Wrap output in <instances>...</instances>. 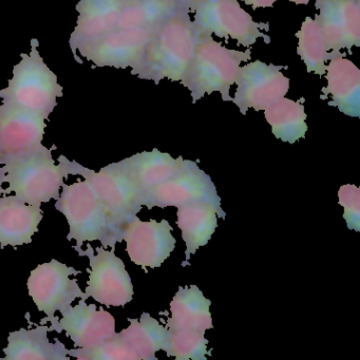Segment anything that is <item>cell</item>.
<instances>
[{
    "instance_id": "obj_4",
    "label": "cell",
    "mask_w": 360,
    "mask_h": 360,
    "mask_svg": "<svg viewBox=\"0 0 360 360\" xmlns=\"http://www.w3.org/2000/svg\"><path fill=\"white\" fill-rule=\"evenodd\" d=\"M250 58V49H227L212 35L199 31L193 60L181 83L191 91L193 104L214 92H219L224 102H231V87L235 84L238 69L242 62Z\"/></svg>"
},
{
    "instance_id": "obj_20",
    "label": "cell",
    "mask_w": 360,
    "mask_h": 360,
    "mask_svg": "<svg viewBox=\"0 0 360 360\" xmlns=\"http://www.w3.org/2000/svg\"><path fill=\"white\" fill-rule=\"evenodd\" d=\"M49 326L39 324L32 330L20 328L10 333L8 345L4 349L3 360H69L68 349L64 343L56 339H48Z\"/></svg>"
},
{
    "instance_id": "obj_15",
    "label": "cell",
    "mask_w": 360,
    "mask_h": 360,
    "mask_svg": "<svg viewBox=\"0 0 360 360\" xmlns=\"http://www.w3.org/2000/svg\"><path fill=\"white\" fill-rule=\"evenodd\" d=\"M315 7L328 51L360 47V0H316Z\"/></svg>"
},
{
    "instance_id": "obj_14",
    "label": "cell",
    "mask_w": 360,
    "mask_h": 360,
    "mask_svg": "<svg viewBox=\"0 0 360 360\" xmlns=\"http://www.w3.org/2000/svg\"><path fill=\"white\" fill-rule=\"evenodd\" d=\"M172 231L167 220L144 222L134 217L126 225L123 236L130 260L143 269L161 266L176 248Z\"/></svg>"
},
{
    "instance_id": "obj_6",
    "label": "cell",
    "mask_w": 360,
    "mask_h": 360,
    "mask_svg": "<svg viewBox=\"0 0 360 360\" xmlns=\"http://www.w3.org/2000/svg\"><path fill=\"white\" fill-rule=\"evenodd\" d=\"M195 13L193 25L202 33L217 35L221 39H235L238 46L252 47L259 39L271 44L269 22H257L242 9L237 0H197L191 8Z\"/></svg>"
},
{
    "instance_id": "obj_22",
    "label": "cell",
    "mask_w": 360,
    "mask_h": 360,
    "mask_svg": "<svg viewBox=\"0 0 360 360\" xmlns=\"http://www.w3.org/2000/svg\"><path fill=\"white\" fill-rule=\"evenodd\" d=\"M212 301L204 297L197 285L179 288L178 292L170 303L172 317L166 328L197 330L205 333L214 328L210 307Z\"/></svg>"
},
{
    "instance_id": "obj_3",
    "label": "cell",
    "mask_w": 360,
    "mask_h": 360,
    "mask_svg": "<svg viewBox=\"0 0 360 360\" xmlns=\"http://www.w3.org/2000/svg\"><path fill=\"white\" fill-rule=\"evenodd\" d=\"M56 208L68 221L67 240L77 241L73 248L77 252L84 242L100 241L104 248H115L123 241L125 229L115 222L87 180L64 183Z\"/></svg>"
},
{
    "instance_id": "obj_33",
    "label": "cell",
    "mask_w": 360,
    "mask_h": 360,
    "mask_svg": "<svg viewBox=\"0 0 360 360\" xmlns=\"http://www.w3.org/2000/svg\"><path fill=\"white\" fill-rule=\"evenodd\" d=\"M172 1L183 6V7L187 8V9H189V11H191V6H193L197 0H172Z\"/></svg>"
},
{
    "instance_id": "obj_11",
    "label": "cell",
    "mask_w": 360,
    "mask_h": 360,
    "mask_svg": "<svg viewBox=\"0 0 360 360\" xmlns=\"http://www.w3.org/2000/svg\"><path fill=\"white\" fill-rule=\"evenodd\" d=\"M117 224L125 229L142 210V193L123 163L109 164L98 172L89 169L84 176Z\"/></svg>"
},
{
    "instance_id": "obj_19",
    "label": "cell",
    "mask_w": 360,
    "mask_h": 360,
    "mask_svg": "<svg viewBox=\"0 0 360 360\" xmlns=\"http://www.w3.org/2000/svg\"><path fill=\"white\" fill-rule=\"evenodd\" d=\"M41 220V206L29 205L16 195L0 198V248L30 244Z\"/></svg>"
},
{
    "instance_id": "obj_10",
    "label": "cell",
    "mask_w": 360,
    "mask_h": 360,
    "mask_svg": "<svg viewBox=\"0 0 360 360\" xmlns=\"http://www.w3.org/2000/svg\"><path fill=\"white\" fill-rule=\"evenodd\" d=\"M288 66L265 64L261 60L240 66L235 84L237 91L231 102L246 115L250 108L262 111L288 94L290 79L281 72Z\"/></svg>"
},
{
    "instance_id": "obj_35",
    "label": "cell",
    "mask_w": 360,
    "mask_h": 360,
    "mask_svg": "<svg viewBox=\"0 0 360 360\" xmlns=\"http://www.w3.org/2000/svg\"><path fill=\"white\" fill-rule=\"evenodd\" d=\"M0 159H1V157H0Z\"/></svg>"
},
{
    "instance_id": "obj_9",
    "label": "cell",
    "mask_w": 360,
    "mask_h": 360,
    "mask_svg": "<svg viewBox=\"0 0 360 360\" xmlns=\"http://www.w3.org/2000/svg\"><path fill=\"white\" fill-rule=\"evenodd\" d=\"M81 257L89 258L90 269L86 295L106 307H124L134 298L131 278L126 271L123 260L115 256V248H94L88 244L87 250L79 252Z\"/></svg>"
},
{
    "instance_id": "obj_1",
    "label": "cell",
    "mask_w": 360,
    "mask_h": 360,
    "mask_svg": "<svg viewBox=\"0 0 360 360\" xmlns=\"http://www.w3.org/2000/svg\"><path fill=\"white\" fill-rule=\"evenodd\" d=\"M189 14L188 9L181 10L155 28L140 63L131 69L132 75L155 84L164 79H184L199 33Z\"/></svg>"
},
{
    "instance_id": "obj_17",
    "label": "cell",
    "mask_w": 360,
    "mask_h": 360,
    "mask_svg": "<svg viewBox=\"0 0 360 360\" xmlns=\"http://www.w3.org/2000/svg\"><path fill=\"white\" fill-rule=\"evenodd\" d=\"M128 0H81L77 4V25L69 39L75 60L79 64L83 60L77 56V49L96 41L98 37L117 29L120 16Z\"/></svg>"
},
{
    "instance_id": "obj_27",
    "label": "cell",
    "mask_w": 360,
    "mask_h": 360,
    "mask_svg": "<svg viewBox=\"0 0 360 360\" xmlns=\"http://www.w3.org/2000/svg\"><path fill=\"white\" fill-rule=\"evenodd\" d=\"M296 37H298L297 53L304 62L307 72L323 77L326 60L334 56L335 51H328L317 18H305Z\"/></svg>"
},
{
    "instance_id": "obj_29",
    "label": "cell",
    "mask_w": 360,
    "mask_h": 360,
    "mask_svg": "<svg viewBox=\"0 0 360 360\" xmlns=\"http://www.w3.org/2000/svg\"><path fill=\"white\" fill-rule=\"evenodd\" d=\"M68 355L81 360H140L138 355L122 340L119 333L92 349L77 347L68 349Z\"/></svg>"
},
{
    "instance_id": "obj_30",
    "label": "cell",
    "mask_w": 360,
    "mask_h": 360,
    "mask_svg": "<svg viewBox=\"0 0 360 360\" xmlns=\"http://www.w3.org/2000/svg\"><path fill=\"white\" fill-rule=\"evenodd\" d=\"M339 204L343 207V218L347 227L360 231V189L355 185L347 184L338 191Z\"/></svg>"
},
{
    "instance_id": "obj_21",
    "label": "cell",
    "mask_w": 360,
    "mask_h": 360,
    "mask_svg": "<svg viewBox=\"0 0 360 360\" xmlns=\"http://www.w3.org/2000/svg\"><path fill=\"white\" fill-rule=\"evenodd\" d=\"M176 224L182 231V238L186 244V262L191 255L206 245L218 227V210L207 202L187 204L178 207Z\"/></svg>"
},
{
    "instance_id": "obj_25",
    "label": "cell",
    "mask_w": 360,
    "mask_h": 360,
    "mask_svg": "<svg viewBox=\"0 0 360 360\" xmlns=\"http://www.w3.org/2000/svg\"><path fill=\"white\" fill-rule=\"evenodd\" d=\"M265 119L271 125L276 138L283 142H297L305 138L307 115L302 103L290 100L285 96L264 110Z\"/></svg>"
},
{
    "instance_id": "obj_23",
    "label": "cell",
    "mask_w": 360,
    "mask_h": 360,
    "mask_svg": "<svg viewBox=\"0 0 360 360\" xmlns=\"http://www.w3.org/2000/svg\"><path fill=\"white\" fill-rule=\"evenodd\" d=\"M181 158V157H180ZM180 158L174 159L168 153L153 149L123 160L124 167L129 174L141 193L169 180L179 168Z\"/></svg>"
},
{
    "instance_id": "obj_31",
    "label": "cell",
    "mask_w": 360,
    "mask_h": 360,
    "mask_svg": "<svg viewBox=\"0 0 360 360\" xmlns=\"http://www.w3.org/2000/svg\"><path fill=\"white\" fill-rule=\"evenodd\" d=\"M242 1L256 10L259 8H271L278 0H242Z\"/></svg>"
},
{
    "instance_id": "obj_26",
    "label": "cell",
    "mask_w": 360,
    "mask_h": 360,
    "mask_svg": "<svg viewBox=\"0 0 360 360\" xmlns=\"http://www.w3.org/2000/svg\"><path fill=\"white\" fill-rule=\"evenodd\" d=\"M183 9L187 8L172 0H128L120 16L117 28H155Z\"/></svg>"
},
{
    "instance_id": "obj_13",
    "label": "cell",
    "mask_w": 360,
    "mask_h": 360,
    "mask_svg": "<svg viewBox=\"0 0 360 360\" xmlns=\"http://www.w3.org/2000/svg\"><path fill=\"white\" fill-rule=\"evenodd\" d=\"M45 121L41 115L27 109L6 103L0 105V165L41 148Z\"/></svg>"
},
{
    "instance_id": "obj_24",
    "label": "cell",
    "mask_w": 360,
    "mask_h": 360,
    "mask_svg": "<svg viewBox=\"0 0 360 360\" xmlns=\"http://www.w3.org/2000/svg\"><path fill=\"white\" fill-rule=\"evenodd\" d=\"M130 326L119 333L122 340L143 360H157L155 354L163 349L167 339V328L148 313L140 319L129 318Z\"/></svg>"
},
{
    "instance_id": "obj_16",
    "label": "cell",
    "mask_w": 360,
    "mask_h": 360,
    "mask_svg": "<svg viewBox=\"0 0 360 360\" xmlns=\"http://www.w3.org/2000/svg\"><path fill=\"white\" fill-rule=\"evenodd\" d=\"M60 314L63 318L58 319L54 330H65L77 347L92 349L117 334L115 317L96 304H86L85 299L75 307L69 305Z\"/></svg>"
},
{
    "instance_id": "obj_8",
    "label": "cell",
    "mask_w": 360,
    "mask_h": 360,
    "mask_svg": "<svg viewBox=\"0 0 360 360\" xmlns=\"http://www.w3.org/2000/svg\"><path fill=\"white\" fill-rule=\"evenodd\" d=\"M81 271L68 266L53 259L51 262L39 264L31 271L28 279L29 295L32 297L39 311H44L47 318L41 319V323L51 322L50 330L58 326V318L56 311H63L75 299L89 297L79 288L77 279H70V276H77Z\"/></svg>"
},
{
    "instance_id": "obj_34",
    "label": "cell",
    "mask_w": 360,
    "mask_h": 360,
    "mask_svg": "<svg viewBox=\"0 0 360 360\" xmlns=\"http://www.w3.org/2000/svg\"><path fill=\"white\" fill-rule=\"evenodd\" d=\"M290 3L296 4V5H307L311 0H288Z\"/></svg>"
},
{
    "instance_id": "obj_7",
    "label": "cell",
    "mask_w": 360,
    "mask_h": 360,
    "mask_svg": "<svg viewBox=\"0 0 360 360\" xmlns=\"http://www.w3.org/2000/svg\"><path fill=\"white\" fill-rule=\"evenodd\" d=\"M198 202L212 204L218 210L220 218L225 219L226 214L221 208V199L212 179L200 169L197 163L183 158H180L178 170L169 180L142 193L143 206L149 210L169 206L178 208Z\"/></svg>"
},
{
    "instance_id": "obj_18",
    "label": "cell",
    "mask_w": 360,
    "mask_h": 360,
    "mask_svg": "<svg viewBox=\"0 0 360 360\" xmlns=\"http://www.w3.org/2000/svg\"><path fill=\"white\" fill-rule=\"evenodd\" d=\"M328 84L321 89V100L332 101L330 106L352 117H360V70L352 60L345 58V53L335 51L326 65Z\"/></svg>"
},
{
    "instance_id": "obj_28",
    "label": "cell",
    "mask_w": 360,
    "mask_h": 360,
    "mask_svg": "<svg viewBox=\"0 0 360 360\" xmlns=\"http://www.w3.org/2000/svg\"><path fill=\"white\" fill-rule=\"evenodd\" d=\"M168 334L163 351L178 360H206L207 339L205 333L197 330L167 328Z\"/></svg>"
},
{
    "instance_id": "obj_12",
    "label": "cell",
    "mask_w": 360,
    "mask_h": 360,
    "mask_svg": "<svg viewBox=\"0 0 360 360\" xmlns=\"http://www.w3.org/2000/svg\"><path fill=\"white\" fill-rule=\"evenodd\" d=\"M155 28H117L77 50L96 67L132 69L140 63Z\"/></svg>"
},
{
    "instance_id": "obj_32",
    "label": "cell",
    "mask_w": 360,
    "mask_h": 360,
    "mask_svg": "<svg viewBox=\"0 0 360 360\" xmlns=\"http://www.w3.org/2000/svg\"><path fill=\"white\" fill-rule=\"evenodd\" d=\"M6 174H7V172H6V168L0 167V197H1V195H3L4 191H5V189H4L3 184L4 183H6Z\"/></svg>"
},
{
    "instance_id": "obj_5",
    "label": "cell",
    "mask_w": 360,
    "mask_h": 360,
    "mask_svg": "<svg viewBox=\"0 0 360 360\" xmlns=\"http://www.w3.org/2000/svg\"><path fill=\"white\" fill-rule=\"evenodd\" d=\"M39 46V41L33 39L31 53L20 54L22 60L14 66L9 86L0 90V98L6 104L27 109L48 120L58 105L56 98L64 94L56 73L50 70L41 58L37 50Z\"/></svg>"
},
{
    "instance_id": "obj_2",
    "label": "cell",
    "mask_w": 360,
    "mask_h": 360,
    "mask_svg": "<svg viewBox=\"0 0 360 360\" xmlns=\"http://www.w3.org/2000/svg\"><path fill=\"white\" fill-rule=\"evenodd\" d=\"M56 165L51 149L46 146L39 150L10 160L6 168V183L9 187L4 195L15 193L16 197L29 205L41 206L43 203L60 199V187L69 174L85 176L89 169L75 161H69L65 155L58 158Z\"/></svg>"
}]
</instances>
